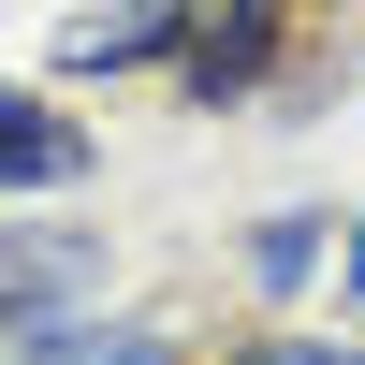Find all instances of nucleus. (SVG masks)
Listing matches in <instances>:
<instances>
[{
	"mask_svg": "<svg viewBox=\"0 0 365 365\" xmlns=\"http://www.w3.org/2000/svg\"><path fill=\"white\" fill-rule=\"evenodd\" d=\"M278 44H292V0H190V29H175L161 73H175V103L220 117V103H249V88L278 73Z\"/></svg>",
	"mask_w": 365,
	"mask_h": 365,
	"instance_id": "f257e3e1",
	"label": "nucleus"
},
{
	"mask_svg": "<svg viewBox=\"0 0 365 365\" xmlns=\"http://www.w3.org/2000/svg\"><path fill=\"white\" fill-rule=\"evenodd\" d=\"M175 29H190V0H88V15L58 29V73H132V58H175Z\"/></svg>",
	"mask_w": 365,
	"mask_h": 365,
	"instance_id": "f03ea898",
	"label": "nucleus"
},
{
	"mask_svg": "<svg viewBox=\"0 0 365 365\" xmlns=\"http://www.w3.org/2000/svg\"><path fill=\"white\" fill-rule=\"evenodd\" d=\"M0 190H88V132L29 88H0Z\"/></svg>",
	"mask_w": 365,
	"mask_h": 365,
	"instance_id": "7ed1b4c3",
	"label": "nucleus"
},
{
	"mask_svg": "<svg viewBox=\"0 0 365 365\" xmlns=\"http://www.w3.org/2000/svg\"><path fill=\"white\" fill-rule=\"evenodd\" d=\"M249 278H263V292L322 278V220H263V234H249Z\"/></svg>",
	"mask_w": 365,
	"mask_h": 365,
	"instance_id": "20e7f679",
	"label": "nucleus"
},
{
	"mask_svg": "<svg viewBox=\"0 0 365 365\" xmlns=\"http://www.w3.org/2000/svg\"><path fill=\"white\" fill-rule=\"evenodd\" d=\"M234 365H365V336H249Z\"/></svg>",
	"mask_w": 365,
	"mask_h": 365,
	"instance_id": "39448f33",
	"label": "nucleus"
},
{
	"mask_svg": "<svg viewBox=\"0 0 365 365\" xmlns=\"http://www.w3.org/2000/svg\"><path fill=\"white\" fill-rule=\"evenodd\" d=\"M336 292H351V307H365V220H351V249H336Z\"/></svg>",
	"mask_w": 365,
	"mask_h": 365,
	"instance_id": "423d86ee",
	"label": "nucleus"
}]
</instances>
